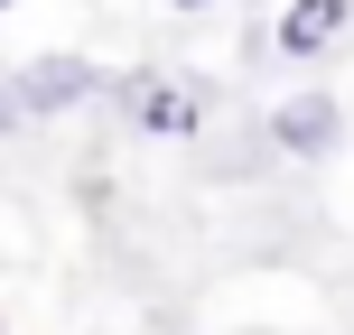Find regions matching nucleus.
<instances>
[{
    "label": "nucleus",
    "mask_w": 354,
    "mask_h": 335,
    "mask_svg": "<svg viewBox=\"0 0 354 335\" xmlns=\"http://www.w3.org/2000/svg\"><path fill=\"white\" fill-rule=\"evenodd\" d=\"M112 93H122V112L140 131H159V140H196V131H205V75H112Z\"/></svg>",
    "instance_id": "nucleus-1"
},
{
    "label": "nucleus",
    "mask_w": 354,
    "mask_h": 335,
    "mask_svg": "<svg viewBox=\"0 0 354 335\" xmlns=\"http://www.w3.org/2000/svg\"><path fill=\"white\" fill-rule=\"evenodd\" d=\"M336 140H345V112H336L326 84H299L280 112H270V149H280V159H326Z\"/></svg>",
    "instance_id": "nucleus-3"
},
{
    "label": "nucleus",
    "mask_w": 354,
    "mask_h": 335,
    "mask_svg": "<svg viewBox=\"0 0 354 335\" xmlns=\"http://www.w3.org/2000/svg\"><path fill=\"white\" fill-rule=\"evenodd\" d=\"M177 10H214V0H177Z\"/></svg>",
    "instance_id": "nucleus-6"
},
{
    "label": "nucleus",
    "mask_w": 354,
    "mask_h": 335,
    "mask_svg": "<svg viewBox=\"0 0 354 335\" xmlns=\"http://www.w3.org/2000/svg\"><path fill=\"white\" fill-rule=\"evenodd\" d=\"M0 10H10V0H0Z\"/></svg>",
    "instance_id": "nucleus-7"
},
{
    "label": "nucleus",
    "mask_w": 354,
    "mask_h": 335,
    "mask_svg": "<svg viewBox=\"0 0 354 335\" xmlns=\"http://www.w3.org/2000/svg\"><path fill=\"white\" fill-rule=\"evenodd\" d=\"M354 37V0H289L280 10V56H326V47H345Z\"/></svg>",
    "instance_id": "nucleus-4"
},
{
    "label": "nucleus",
    "mask_w": 354,
    "mask_h": 335,
    "mask_svg": "<svg viewBox=\"0 0 354 335\" xmlns=\"http://www.w3.org/2000/svg\"><path fill=\"white\" fill-rule=\"evenodd\" d=\"M19 122H28V112H19V84L0 75V131H19Z\"/></svg>",
    "instance_id": "nucleus-5"
},
{
    "label": "nucleus",
    "mask_w": 354,
    "mask_h": 335,
    "mask_svg": "<svg viewBox=\"0 0 354 335\" xmlns=\"http://www.w3.org/2000/svg\"><path fill=\"white\" fill-rule=\"evenodd\" d=\"M10 84H19V112H75V103H93L112 75L93 66V56H66V47H56V56H28Z\"/></svg>",
    "instance_id": "nucleus-2"
}]
</instances>
